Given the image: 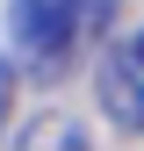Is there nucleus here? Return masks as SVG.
Instances as JSON below:
<instances>
[{
	"instance_id": "nucleus-2",
	"label": "nucleus",
	"mask_w": 144,
	"mask_h": 151,
	"mask_svg": "<svg viewBox=\"0 0 144 151\" xmlns=\"http://www.w3.org/2000/svg\"><path fill=\"white\" fill-rule=\"evenodd\" d=\"M101 108L122 129H144V29L122 36V43L101 58Z\"/></svg>"
},
{
	"instance_id": "nucleus-4",
	"label": "nucleus",
	"mask_w": 144,
	"mask_h": 151,
	"mask_svg": "<svg viewBox=\"0 0 144 151\" xmlns=\"http://www.w3.org/2000/svg\"><path fill=\"white\" fill-rule=\"evenodd\" d=\"M7 101H14V72L0 65V122H7Z\"/></svg>"
},
{
	"instance_id": "nucleus-1",
	"label": "nucleus",
	"mask_w": 144,
	"mask_h": 151,
	"mask_svg": "<svg viewBox=\"0 0 144 151\" xmlns=\"http://www.w3.org/2000/svg\"><path fill=\"white\" fill-rule=\"evenodd\" d=\"M108 14H115V0H14L7 29H14V50L29 72H65L108 29Z\"/></svg>"
},
{
	"instance_id": "nucleus-3",
	"label": "nucleus",
	"mask_w": 144,
	"mask_h": 151,
	"mask_svg": "<svg viewBox=\"0 0 144 151\" xmlns=\"http://www.w3.org/2000/svg\"><path fill=\"white\" fill-rule=\"evenodd\" d=\"M14 151H86V129L72 115H36L22 137H14Z\"/></svg>"
}]
</instances>
